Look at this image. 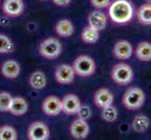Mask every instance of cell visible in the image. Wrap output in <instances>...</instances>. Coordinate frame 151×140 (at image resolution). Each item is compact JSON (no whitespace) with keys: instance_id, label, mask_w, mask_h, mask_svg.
<instances>
[{"instance_id":"6da1fadb","label":"cell","mask_w":151,"mask_h":140,"mask_svg":"<svg viewBox=\"0 0 151 140\" xmlns=\"http://www.w3.org/2000/svg\"><path fill=\"white\" fill-rule=\"evenodd\" d=\"M134 9L129 0H114L109 6V16L114 23H128L133 17Z\"/></svg>"},{"instance_id":"7a4b0ae2","label":"cell","mask_w":151,"mask_h":140,"mask_svg":"<svg viewBox=\"0 0 151 140\" xmlns=\"http://www.w3.org/2000/svg\"><path fill=\"white\" fill-rule=\"evenodd\" d=\"M145 100L144 91L139 87H129L122 97L124 107L129 110H137L141 108Z\"/></svg>"},{"instance_id":"3957f363","label":"cell","mask_w":151,"mask_h":140,"mask_svg":"<svg viewBox=\"0 0 151 140\" xmlns=\"http://www.w3.org/2000/svg\"><path fill=\"white\" fill-rule=\"evenodd\" d=\"M72 67L75 75L87 77H90L96 72V63L92 57L88 55H80L74 60Z\"/></svg>"},{"instance_id":"277c9868","label":"cell","mask_w":151,"mask_h":140,"mask_svg":"<svg viewBox=\"0 0 151 140\" xmlns=\"http://www.w3.org/2000/svg\"><path fill=\"white\" fill-rule=\"evenodd\" d=\"M112 80L118 85H128L133 80L134 73L131 65L125 63H119L114 65L111 71Z\"/></svg>"},{"instance_id":"5b68a950","label":"cell","mask_w":151,"mask_h":140,"mask_svg":"<svg viewBox=\"0 0 151 140\" xmlns=\"http://www.w3.org/2000/svg\"><path fill=\"white\" fill-rule=\"evenodd\" d=\"M40 54L45 59L53 60L59 57L62 53V44L55 38H48L41 41L39 48Z\"/></svg>"},{"instance_id":"8992f818","label":"cell","mask_w":151,"mask_h":140,"mask_svg":"<svg viewBox=\"0 0 151 140\" xmlns=\"http://www.w3.org/2000/svg\"><path fill=\"white\" fill-rule=\"evenodd\" d=\"M50 136V129L42 122H34L29 125L27 137L29 140H48Z\"/></svg>"},{"instance_id":"52a82bcc","label":"cell","mask_w":151,"mask_h":140,"mask_svg":"<svg viewBox=\"0 0 151 140\" xmlns=\"http://www.w3.org/2000/svg\"><path fill=\"white\" fill-rule=\"evenodd\" d=\"M55 80L59 84L68 85L73 82L75 77V72L72 65L68 64H61L56 67L55 71Z\"/></svg>"},{"instance_id":"ba28073f","label":"cell","mask_w":151,"mask_h":140,"mask_svg":"<svg viewBox=\"0 0 151 140\" xmlns=\"http://www.w3.org/2000/svg\"><path fill=\"white\" fill-rule=\"evenodd\" d=\"M70 132L71 136L75 139L78 140L85 139L88 136V134L90 133L89 124H88L87 121L78 118L70 124Z\"/></svg>"},{"instance_id":"9c48e42d","label":"cell","mask_w":151,"mask_h":140,"mask_svg":"<svg viewBox=\"0 0 151 140\" xmlns=\"http://www.w3.org/2000/svg\"><path fill=\"white\" fill-rule=\"evenodd\" d=\"M41 108L46 115L51 117L57 116L62 112L61 100L55 95H49L43 100Z\"/></svg>"},{"instance_id":"30bf717a","label":"cell","mask_w":151,"mask_h":140,"mask_svg":"<svg viewBox=\"0 0 151 140\" xmlns=\"http://www.w3.org/2000/svg\"><path fill=\"white\" fill-rule=\"evenodd\" d=\"M62 105V111L68 115H75L82 105L81 100L77 95L73 93L65 95L61 100Z\"/></svg>"},{"instance_id":"8fae6325","label":"cell","mask_w":151,"mask_h":140,"mask_svg":"<svg viewBox=\"0 0 151 140\" xmlns=\"http://www.w3.org/2000/svg\"><path fill=\"white\" fill-rule=\"evenodd\" d=\"M2 9L9 17H19L24 10V4L23 0H4Z\"/></svg>"},{"instance_id":"7c38bea8","label":"cell","mask_w":151,"mask_h":140,"mask_svg":"<svg viewBox=\"0 0 151 140\" xmlns=\"http://www.w3.org/2000/svg\"><path fill=\"white\" fill-rule=\"evenodd\" d=\"M113 53L119 60H128L133 53L132 45L127 40H119L114 46Z\"/></svg>"},{"instance_id":"4fadbf2b","label":"cell","mask_w":151,"mask_h":140,"mask_svg":"<svg viewBox=\"0 0 151 140\" xmlns=\"http://www.w3.org/2000/svg\"><path fill=\"white\" fill-rule=\"evenodd\" d=\"M88 25L90 27L94 28L97 31H102L105 29L107 25V17L104 12L101 11V10H93L89 13L87 18Z\"/></svg>"},{"instance_id":"5bb4252c","label":"cell","mask_w":151,"mask_h":140,"mask_svg":"<svg viewBox=\"0 0 151 140\" xmlns=\"http://www.w3.org/2000/svg\"><path fill=\"white\" fill-rule=\"evenodd\" d=\"M94 103L100 108L111 106L114 103V95L107 88H101L95 92Z\"/></svg>"},{"instance_id":"9a60e30c","label":"cell","mask_w":151,"mask_h":140,"mask_svg":"<svg viewBox=\"0 0 151 140\" xmlns=\"http://www.w3.org/2000/svg\"><path fill=\"white\" fill-rule=\"evenodd\" d=\"M2 75L9 80H14L21 73V65L17 61L8 60L1 65Z\"/></svg>"},{"instance_id":"2e32d148","label":"cell","mask_w":151,"mask_h":140,"mask_svg":"<svg viewBox=\"0 0 151 140\" xmlns=\"http://www.w3.org/2000/svg\"><path fill=\"white\" fill-rule=\"evenodd\" d=\"M28 111V103L24 98L21 96H15L12 97V101L10 104L9 110L14 116H22L24 115Z\"/></svg>"},{"instance_id":"e0dca14e","label":"cell","mask_w":151,"mask_h":140,"mask_svg":"<svg viewBox=\"0 0 151 140\" xmlns=\"http://www.w3.org/2000/svg\"><path fill=\"white\" fill-rule=\"evenodd\" d=\"M150 119L145 114H138L132 122V128L135 133L142 134L147 132L150 127Z\"/></svg>"},{"instance_id":"ac0fdd59","label":"cell","mask_w":151,"mask_h":140,"mask_svg":"<svg viewBox=\"0 0 151 140\" xmlns=\"http://www.w3.org/2000/svg\"><path fill=\"white\" fill-rule=\"evenodd\" d=\"M55 32L61 38L71 37L74 33V25L68 19L59 20L55 24Z\"/></svg>"},{"instance_id":"d6986e66","label":"cell","mask_w":151,"mask_h":140,"mask_svg":"<svg viewBox=\"0 0 151 140\" xmlns=\"http://www.w3.org/2000/svg\"><path fill=\"white\" fill-rule=\"evenodd\" d=\"M29 85L34 90H42L47 85V79L42 71H35L29 77Z\"/></svg>"},{"instance_id":"ffe728a7","label":"cell","mask_w":151,"mask_h":140,"mask_svg":"<svg viewBox=\"0 0 151 140\" xmlns=\"http://www.w3.org/2000/svg\"><path fill=\"white\" fill-rule=\"evenodd\" d=\"M135 55L142 62L151 61V43L147 41L140 42L135 49Z\"/></svg>"},{"instance_id":"44dd1931","label":"cell","mask_w":151,"mask_h":140,"mask_svg":"<svg viewBox=\"0 0 151 140\" xmlns=\"http://www.w3.org/2000/svg\"><path fill=\"white\" fill-rule=\"evenodd\" d=\"M136 17L142 24H151V4L145 3L141 5L136 11Z\"/></svg>"},{"instance_id":"7402d4cb","label":"cell","mask_w":151,"mask_h":140,"mask_svg":"<svg viewBox=\"0 0 151 140\" xmlns=\"http://www.w3.org/2000/svg\"><path fill=\"white\" fill-rule=\"evenodd\" d=\"M81 38L82 40L86 44H95L100 38V32L87 25L83 29Z\"/></svg>"},{"instance_id":"603a6c76","label":"cell","mask_w":151,"mask_h":140,"mask_svg":"<svg viewBox=\"0 0 151 140\" xmlns=\"http://www.w3.org/2000/svg\"><path fill=\"white\" fill-rule=\"evenodd\" d=\"M101 118L106 122H114L118 118V111L114 105L101 108Z\"/></svg>"},{"instance_id":"cb8c5ba5","label":"cell","mask_w":151,"mask_h":140,"mask_svg":"<svg viewBox=\"0 0 151 140\" xmlns=\"http://www.w3.org/2000/svg\"><path fill=\"white\" fill-rule=\"evenodd\" d=\"M15 50L13 41L8 36L0 34V54L12 53Z\"/></svg>"},{"instance_id":"d4e9b609","label":"cell","mask_w":151,"mask_h":140,"mask_svg":"<svg viewBox=\"0 0 151 140\" xmlns=\"http://www.w3.org/2000/svg\"><path fill=\"white\" fill-rule=\"evenodd\" d=\"M17 131L10 125L0 127V140H17Z\"/></svg>"},{"instance_id":"484cf974","label":"cell","mask_w":151,"mask_h":140,"mask_svg":"<svg viewBox=\"0 0 151 140\" xmlns=\"http://www.w3.org/2000/svg\"><path fill=\"white\" fill-rule=\"evenodd\" d=\"M12 95L8 92H0V112H8L12 101Z\"/></svg>"},{"instance_id":"4316f807","label":"cell","mask_w":151,"mask_h":140,"mask_svg":"<svg viewBox=\"0 0 151 140\" xmlns=\"http://www.w3.org/2000/svg\"><path fill=\"white\" fill-rule=\"evenodd\" d=\"M78 118L82 119V120H89L92 116V112H91V108L88 107L87 105H81L79 110L77 112Z\"/></svg>"},{"instance_id":"83f0119b","label":"cell","mask_w":151,"mask_h":140,"mask_svg":"<svg viewBox=\"0 0 151 140\" xmlns=\"http://www.w3.org/2000/svg\"><path fill=\"white\" fill-rule=\"evenodd\" d=\"M90 2L94 8L98 9H101L108 8L110 6L111 0H90Z\"/></svg>"},{"instance_id":"f1b7e54d","label":"cell","mask_w":151,"mask_h":140,"mask_svg":"<svg viewBox=\"0 0 151 140\" xmlns=\"http://www.w3.org/2000/svg\"><path fill=\"white\" fill-rule=\"evenodd\" d=\"M71 0H53V2L59 7H66L70 3Z\"/></svg>"},{"instance_id":"f546056e","label":"cell","mask_w":151,"mask_h":140,"mask_svg":"<svg viewBox=\"0 0 151 140\" xmlns=\"http://www.w3.org/2000/svg\"><path fill=\"white\" fill-rule=\"evenodd\" d=\"M147 1V3H149V4H151V0H145Z\"/></svg>"},{"instance_id":"4dcf8cb0","label":"cell","mask_w":151,"mask_h":140,"mask_svg":"<svg viewBox=\"0 0 151 140\" xmlns=\"http://www.w3.org/2000/svg\"><path fill=\"white\" fill-rule=\"evenodd\" d=\"M40 1H46V0H40Z\"/></svg>"}]
</instances>
